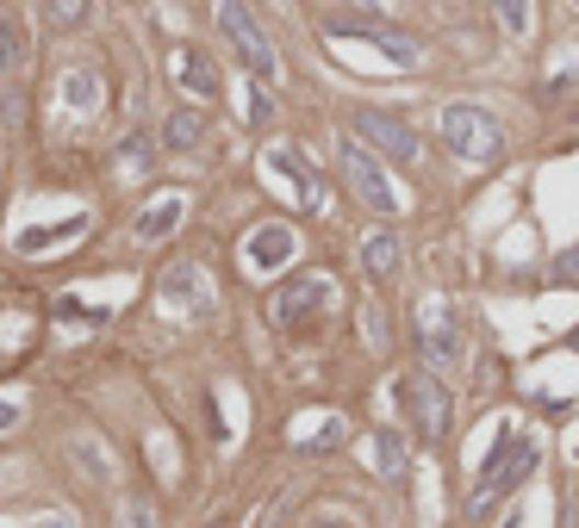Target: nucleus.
Masks as SVG:
<instances>
[{
    "instance_id": "6",
    "label": "nucleus",
    "mask_w": 579,
    "mask_h": 528,
    "mask_svg": "<svg viewBox=\"0 0 579 528\" xmlns=\"http://www.w3.org/2000/svg\"><path fill=\"white\" fill-rule=\"evenodd\" d=\"M406 404H411V416H418V435H424V441H436V435L449 429V392L430 374L406 379Z\"/></svg>"
},
{
    "instance_id": "20",
    "label": "nucleus",
    "mask_w": 579,
    "mask_h": 528,
    "mask_svg": "<svg viewBox=\"0 0 579 528\" xmlns=\"http://www.w3.org/2000/svg\"><path fill=\"white\" fill-rule=\"evenodd\" d=\"M118 528H162V516H156V504H144V497H132V504L118 509Z\"/></svg>"
},
{
    "instance_id": "12",
    "label": "nucleus",
    "mask_w": 579,
    "mask_h": 528,
    "mask_svg": "<svg viewBox=\"0 0 579 528\" xmlns=\"http://www.w3.org/2000/svg\"><path fill=\"white\" fill-rule=\"evenodd\" d=\"M181 211H188V206H181V193H169V199H150V206H144V218L132 225V237H137V243H162V237L181 225Z\"/></svg>"
},
{
    "instance_id": "23",
    "label": "nucleus",
    "mask_w": 579,
    "mask_h": 528,
    "mask_svg": "<svg viewBox=\"0 0 579 528\" xmlns=\"http://www.w3.org/2000/svg\"><path fill=\"white\" fill-rule=\"evenodd\" d=\"M125 169H132V174L150 169V144H144V137H132V144H125Z\"/></svg>"
},
{
    "instance_id": "5",
    "label": "nucleus",
    "mask_w": 579,
    "mask_h": 528,
    "mask_svg": "<svg viewBox=\"0 0 579 528\" xmlns=\"http://www.w3.org/2000/svg\"><path fill=\"white\" fill-rule=\"evenodd\" d=\"M162 305L169 311H181V318H213V286H206V274L193 262H174L169 274H162Z\"/></svg>"
},
{
    "instance_id": "1",
    "label": "nucleus",
    "mask_w": 579,
    "mask_h": 528,
    "mask_svg": "<svg viewBox=\"0 0 579 528\" xmlns=\"http://www.w3.org/2000/svg\"><path fill=\"white\" fill-rule=\"evenodd\" d=\"M436 131H443V144L462 162H474V169H486V162H499L504 137H499V118L486 113V106H467V100H455V106H443V118H436Z\"/></svg>"
},
{
    "instance_id": "15",
    "label": "nucleus",
    "mask_w": 579,
    "mask_h": 528,
    "mask_svg": "<svg viewBox=\"0 0 579 528\" xmlns=\"http://www.w3.org/2000/svg\"><path fill=\"white\" fill-rule=\"evenodd\" d=\"M25 69V32H20V20L0 7V81H13Z\"/></svg>"
},
{
    "instance_id": "4",
    "label": "nucleus",
    "mask_w": 579,
    "mask_h": 528,
    "mask_svg": "<svg viewBox=\"0 0 579 528\" xmlns=\"http://www.w3.org/2000/svg\"><path fill=\"white\" fill-rule=\"evenodd\" d=\"M355 144L393 156V162H418V131L393 113H355Z\"/></svg>"
},
{
    "instance_id": "18",
    "label": "nucleus",
    "mask_w": 579,
    "mask_h": 528,
    "mask_svg": "<svg viewBox=\"0 0 579 528\" xmlns=\"http://www.w3.org/2000/svg\"><path fill=\"white\" fill-rule=\"evenodd\" d=\"M492 7H499V25L511 32V38L530 32V0H492Z\"/></svg>"
},
{
    "instance_id": "9",
    "label": "nucleus",
    "mask_w": 579,
    "mask_h": 528,
    "mask_svg": "<svg viewBox=\"0 0 579 528\" xmlns=\"http://www.w3.org/2000/svg\"><path fill=\"white\" fill-rule=\"evenodd\" d=\"M337 32H349V38H367V44H381L393 62H406V69H418L424 62V44L406 38V32H386V25H337Z\"/></svg>"
},
{
    "instance_id": "19",
    "label": "nucleus",
    "mask_w": 579,
    "mask_h": 528,
    "mask_svg": "<svg viewBox=\"0 0 579 528\" xmlns=\"http://www.w3.org/2000/svg\"><path fill=\"white\" fill-rule=\"evenodd\" d=\"M374 467H381L386 479H399V472H406V460H399V441H393V435H374Z\"/></svg>"
},
{
    "instance_id": "26",
    "label": "nucleus",
    "mask_w": 579,
    "mask_h": 528,
    "mask_svg": "<svg viewBox=\"0 0 579 528\" xmlns=\"http://www.w3.org/2000/svg\"><path fill=\"white\" fill-rule=\"evenodd\" d=\"M318 528H343V523H318Z\"/></svg>"
},
{
    "instance_id": "13",
    "label": "nucleus",
    "mask_w": 579,
    "mask_h": 528,
    "mask_svg": "<svg viewBox=\"0 0 579 528\" xmlns=\"http://www.w3.org/2000/svg\"><path fill=\"white\" fill-rule=\"evenodd\" d=\"M362 262H367V274H374V280H393V274H399V262H406V249H399V237H393V230H374V237L362 243Z\"/></svg>"
},
{
    "instance_id": "11",
    "label": "nucleus",
    "mask_w": 579,
    "mask_h": 528,
    "mask_svg": "<svg viewBox=\"0 0 579 528\" xmlns=\"http://www.w3.org/2000/svg\"><path fill=\"white\" fill-rule=\"evenodd\" d=\"M311 305H330V286L306 274V280L281 286V299H274V318H281V323H299V318L311 311Z\"/></svg>"
},
{
    "instance_id": "2",
    "label": "nucleus",
    "mask_w": 579,
    "mask_h": 528,
    "mask_svg": "<svg viewBox=\"0 0 579 528\" xmlns=\"http://www.w3.org/2000/svg\"><path fill=\"white\" fill-rule=\"evenodd\" d=\"M218 32L231 38V50L243 57V69H250L256 81H274V76H281V57H274L269 32H262V20H256L243 0H218Z\"/></svg>"
},
{
    "instance_id": "14",
    "label": "nucleus",
    "mask_w": 579,
    "mask_h": 528,
    "mask_svg": "<svg viewBox=\"0 0 579 528\" xmlns=\"http://www.w3.org/2000/svg\"><path fill=\"white\" fill-rule=\"evenodd\" d=\"M38 13L50 32H81V25L94 20V0H38Z\"/></svg>"
},
{
    "instance_id": "8",
    "label": "nucleus",
    "mask_w": 579,
    "mask_h": 528,
    "mask_svg": "<svg viewBox=\"0 0 579 528\" xmlns=\"http://www.w3.org/2000/svg\"><path fill=\"white\" fill-rule=\"evenodd\" d=\"M169 69H174V81H181L188 94H200V100H218V69H213L206 57H200L193 44H181V50H174V57H169Z\"/></svg>"
},
{
    "instance_id": "7",
    "label": "nucleus",
    "mask_w": 579,
    "mask_h": 528,
    "mask_svg": "<svg viewBox=\"0 0 579 528\" xmlns=\"http://www.w3.org/2000/svg\"><path fill=\"white\" fill-rule=\"evenodd\" d=\"M424 355L430 367H455L462 360V323H455V311L443 299L424 305Z\"/></svg>"
},
{
    "instance_id": "21",
    "label": "nucleus",
    "mask_w": 579,
    "mask_h": 528,
    "mask_svg": "<svg viewBox=\"0 0 579 528\" xmlns=\"http://www.w3.org/2000/svg\"><path fill=\"white\" fill-rule=\"evenodd\" d=\"M63 100H76V106H94V76H63Z\"/></svg>"
},
{
    "instance_id": "24",
    "label": "nucleus",
    "mask_w": 579,
    "mask_h": 528,
    "mask_svg": "<svg viewBox=\"0 0 579 528\" xmlns=\"http://www.w3.org/2000/svg\"><path fill=\"white\" fill-rule=\"evenodd\" d=\"M7 423H13V411H7V404H0V429H7Z\"/></svg>"
},
{
    "instance_id": "17",
    "label": "nucleus",
    "mask_w": 579,
    "mask_h": 528,
    "mask_svg": "<svg viewBox=\"0 0 579 528\" xmlns=\"http://www.w3.org/2000/svg\"><path fill=\"white\" fill-rule=\"evenodd\" d=\"M523 472H530V448H518V454H511V467H504L499 479H486V485L474 491V509H486V504H492V497H504V491L518 485Z\"/></svg>"
},
{
    "instance_id": "3",
    "label": "nucleus",
    "mask_w": 579,
    "mask_h": 528,
    "mask_svg": "<svg viewBox=\"0 0 579 528\" xmlns=\"http://www.w3.org/2000/svg\"><path fill=\"white\" fill-rule=\"evenodd\" d=\"M343 174H349V187H355V199H362L367 211H381V218L399 211V193H393V181H386L381 156L367 150V144H355V137L343 144Z\"/></svg>"
},
{
    "instance_id": "10",
    "label": "nucleus",
    "mask_w": 579,
    "mask_h": 528,
    "mask_svg": "<svg viewBox=\"0 0 579 528\" xmlns=\"http://www.w3.org/2000/svg\"><path fill=\"white\" fill-rule=\"evenodd\" d=\"M293 249H299V243H293L287 225H262V230L250 237V267H262V274H269V267H287Z\"/></svg>"
},
{
    "instance_id": "25",
    "label": "nucleus",
    "mask_w": 579,
    "mask_h": 528,
    "mask_svg": "<svg viewBox=\"0 0 579 528\" xmlns=\"http://www.w3.org/2000/svg\"><path fill=\"white\" fill-rule=\"evenodd\" d=\"M355 7H367V13H374V7H381V0H355Z\"/></svg>"
},
{
    "instance_id": "16",
    "label": "nucleus",
    "mask_w": 579,
    "mask_h": 528,
    "mask_svg": "<svg viewBox=\"0 0 579 528\" xmlns=\"http://www.w3.org/2000/svg\"><path fill=\"white\" fill-rule=\"evenodd\" d=\"M200 137H206V118L193 113V106H181V113H169V125H162V144H169V150H193Z\"/></svg>"
},
{
    "instance_id": "22",
    "label": "nucleus",
    "mask_w": 579,
    "mask_h": 528,
    "mask_svg": "<svg viewBox=\"0 0 579 528\" xmlns=\"http://www.w3.org/2000/svg\"><path fill=\"white\" fill-rule=\"evenodd\" d=\"M76 454H81V472H88V479H106V460H100V448L88 435H76Z\"/></svg>"
}]
</instances>
